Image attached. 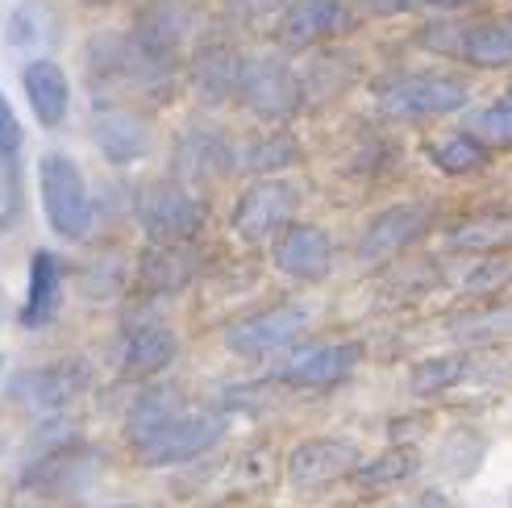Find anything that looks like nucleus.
Returning a JSON list of instances; mask_svg holds the SVG:
<instances>
[{
    "label": "nucleus",
    "mask_w": 512,
    "mask_h": 508,
    "mask_svg": "<svg viewBox=\"0 0 512 508\" xmlns=\"http://www.w3.org/2000/svg\"><path fill=\"white\" fill-rule=\"evenodd\" d=\"M125 438L146 467H179L209 454L225 438V413L188 409L179 384H155L138 392L125 417Z\"/></svg>",
    "instance_id": "f257e3e1"
},
{
    "label": "nucleus",
    "mask_w": 512,
    "mask_h": 508,
    "mask_svg": "<svg viewBox=\"0 0 512 508\" xmlns=\"http://www.w3.org/2000/svg\"><path fill=\"white\" fill-rule=\"evenodd\" d=\"M38 196L46 225L67 242H84L96 225V200L88 192V180L80 163L63 150H46L38 159Z\"/></svg>",
    "instance_id": "f03ea898"
},
{
    "label": "nucleus",
    "mask_w": 512,
    "mask_h": 508,
    "mask_svg": "<svg viewBox=\"0 0 512 508\" xmlns=\"http://www.w3.org/2000/svg\"><path fill=\"white\" fill-rule=\"evenodd\" d=\"M134 213H138V225L155 242H192L204 230V217H209L204 200L179 180L146 184L134 200Z\"/></svg>",
    "instance_id": "7ed1b4c3"
},
{
    "label": "nucleus",
    "mask_w": 512,
    "mask_h": 508,
    "mask_svg": "<svg viewBox=\"0 0 512 508\" xmlns=\"http://www.w3.org/2000/svg\"><path fill=\"white\" fill-rule=\"evenodd\" d=\"M300 205V192L288 180H275L263 175L242 188V196L234 200V213H229V230H234L246 246H263L267 238H279L292 225V213Z\"/></svg>",
    "instance_id": "20e7f679"
},
{
    "label": "nucleus",
    "mask_w": 512,
    "mask_h": 508,
    "mask_svg": "<svg viewBox=\"0 0 512 508\" xmlns=\"http://www.w3.org/2000/svg\"><path fill=\"white\" fill-rule=\"evenodd\" d=\"M238 100L263 121H288L304 105V84L279 55H246Z\"/></svg>",
    "instance_id": "39448f33"
},
{
    "label": "nucleus",
    "mask_w": 512,
    "mask_h": 508,
    "mask_svg": "<svg viewBox=\"0 0 512 508\" xmlns=\"http://www.w3.org/2000/svg\"><path fill=\"white\" fill-rule=\"evenodd\" d=\"M313 321V309L309 304H275L267 313H254V317H242L225 329V346L229 354L238 359H267V354H279L288 350L304 329Z\"/></svg>",
    "instance_id": "423d86ee"
},
{
    "label": "nucleus",
    "mask_w": 512,
    "mask_h": 508,
    "mask_svg": "<svg viewBox=\"0 0 512 508\" xmlns=\"http://www.w3.org/2000/svg\"><path fill=\"white\" fill-rule=\"evenodd\" d=\"M471 100V88L454 75H400L379 88V109L388 117H442L458 113Z\"/></svg>",
    "instance_id": "0eeeda50"
},
{
    "label": "nucleus",
    "mask_w": 512,
    "mask_h": 508,
    "mask_svg": "<svg viewBox=\"0 0 512 508\" xmlns=\"http://www.w3.org/2000/svg\"><path fill=\"white\" fill-rule=\"evenodd\" d=\"M88 367L84 363H55V367H38V371H25L13 379L9 396L21 404V409H30L38 417H50V413H63L67 404H75L88 388Z\"/></svg>",
    "instance_id": "6e6552de"
},
{
    "label": "nucleus",
    "mask_w": 512,
    "mask_h": 508,
    "mask_svg": "<svg viewBox=\"0 0 512 508\" xmlns=\"http://www.w3.org/2000/svg\"><path fill=\"white\" fill-rule=\"evenodd\" d=\"M433 225V205L429 200H404V205L383 209L367 230L358 238V259L379 263V259H392L404 246H413L417 238H425V230Z\"/></svg>",
    "instance_id": "1a4fd4ad"
},
{
    "label": "nucleus",
    "mask_w": 512,
    "mask_h": 508,
    "mask_svg": "<svg viewBox=\"0 0 512 508\" xmlns=\"http://www.w3.org/2000/svg\"><path fill=\"white\" fill-rule=\"evenodd\" d=\"M179 354V338L167 321H159L155 313L130 317L121 329V371L125 375H159L175 363Z\"/></svg>",
    "instance_id": "9d476101"
},
{
    "label": "nucleus",
    "mask_w": 512,
    "mask_h": 508,
    "mask_svg": "<svg viewBox=\"0 0 512 508\" xmlns=\"http://www.w3.org/2000/svg\"><path fill=\"white\" fill-rule=\"evenodd\" d=\"M350 471H358V446L346 438H309L288 454V479L304 492L338 484Z\"/></svg>",
    "instance_id": "9b49d317"
},
{
    "label": "nucleus",
    "mask_w": 512,
    "mask_h": 508,
    "mask_svg": "<svg viewBox=\"0 0 512 508\" xmlns=\"http://www.w3.org/2000/svg\"><path fill=\"white\" fill-rule=\"evenodd\" d=\"M92 142L96 150L105 155L113 167H130L138 159L150 155V146H155V134H150V125L142 113L134 109H117V105H105L92 113Z\"/></svg>",
    "instance_id": "f8f14e48"
},
{
    "label": "nucleus",
    "mask_w": 512,
    "mask_h": 508,
    "mask_svg": "<svg viewBox=\"0 0 512 508\" xmlns=\"http://www.w3.org/2000/svg\"><path fill=\"white\" fill-rule=\"evenodd\" d=\"M271 259H275V271H284L288 279H300V284H317V279L329 275L334 267V242L321 225H288L284 234L275 238L271 246Z\"/></svg>",
    "instance_id": "ddd939ff"
},
{
    "label": "nucleus",
    "mask_w": 512,
    "mask_h": 508,
    "mask_svg": "<svg viewBox=\"0 0 512 508\" xmlns=\"http://www.w3.org/2000/svg\"><path fill=\"white\" fill-rule=\"evenodd\" d=\"M358 363V346L350 342H321V346H304L296 354H288L279 363L275 379L279 384H292V388H329L346 379Z\"/></svg>",
    "instance_id": "4468645a"
},
{
    "label": "nucleus",
    "mask_w": 512,
    "mask_h": 508,
    "mask_svg": "<svg viewBox=\"0 0 512 508\" xmlns=\"http://www.w3.org/2000/svg\"><path fill=\"white\" fill-rule=\"evenodd\" d=\"M238 163L234 146L221 130L213 125H188L184 134L175 138V155H171V167L179 180H217V175H229Z\"/></svg>",
    "instance_id": "2eb2a0df"
},
{
    "label": "nucleus",
    "mask_w": 512,
    "mask_h": 508,
    "mask_svg": "<svg viewBox=\"0 0 512 508\" xmlns=\"http://www.w3.org/2000/svg\"><path fill=\"white\" fill-rule=\"evenodd\" d=\"M200 271V250L192 242H150L138 254V284L150 296L184 292Z\"/></svg>",
    "instance_id": "dca6fc26"
},
{
    "label": "nucleus",
    "mask_w": 512,
    "mask_h": 508,
    "mask_svg": "<svg viewBox=\"0 0 512 508\" xmlns=\"http://www.w3.org/2000/svg\"><path fill=\"white\" fill-rule=\"evenodd\" d=\"M21 92L42 130H59L71 109V80L55 59H30L21 67Z\"/></svg>",
    "instance_id": "f3484780"
},
{
    "label": "nucleus",
    "mask_w": 512,
    "mask_h": 508,
    "mask_svg": "<svg viewBox=\"0 0 512 508\" xmlns=\"http://www.w3.org/2000/svg\"><path fill=\"white\" fill-rule=\"evenodd\" d=\"M59 296H63V263L55 250L38 246L30 254V279H25V304H21V325L25 329H42L55 321L59 313Z\"/></svg>",
    "instance_id": "a211bd4d"
},
{
    "label": "nucleus",
    "mask_w": 512,
    "mask_h": 508,
    "mask_svg": "<svg viewBox=\"0 0 512 508\" xmlns=\"http://www.w3.org/2000/svg\"><path fill=\"white\" fill-rule=\"evenodd\" d=\"M346 25V0H292L279 21V38L292 50L317 46L321 38H334Z\"/></svg>",
    "instance_id": "6ab92c4d"
},
{
    "label": "nucleus",
    "mask_w": 512,
    "mask_h": 508,
    "mask_svg": "<svg viewBox=\"0 0 512 508\" xmlns=\"http://www.w3.org/2000/svg\"><path fill=\"white\" fill-rule=\"evenodd\" d=\"M192 84L200 92V100L209 105H221V100L238 96V84H242V55L225 46H209L196 55V71H192Z\"/></svg>",
    "instance_id": "aec40b11"
},
{
    "label": "nucleus",
    "mask_w": 512,
    "mask_h": 508,
    "mask_svg": "<svg viewBox=\"0 0 512 508\" xmlns=\"http://www.w3.org/2000/svg\"><path fill=\"white\" fill-rule=\"evenodd\" d=\"M458 59H467V63H475V67H500V63H512V17L463 25Z\"/></svg>",
    "instance_id": "412c9836"
},
{
    "label": "nucleus",
    "mask_w": 512,
    "mask_h": 508,
    "mask_svg": "<svg viewBox=\"0 0 512 508\" xmlns=\"http://www.w3.org/2000/svg\"><path fill=\"white\" fill-rule=\"evenodd\" d=\"M5 34H9L13 50H42V46L55 42L59 21L42 0H21V5L13 9V17H9V25H5Z\"/></svg>",
    "instance_id": "4be33fe9"
},
{
    "label": "nucleus",
    "mask_w": 512,
    "mask_h": 508,
    "mask_svg": "<svg viewBox=\"0 0 512 508\" xmlns=\"http://www.w3.org/2000/svg\"><path fill=\"white\" fill-rule=\"evenodd\" d=\"M417 467H421V454H417L413 446H392V450H383L379 459H371V463L358 467L354 479H358V488L379 492V488H396V484H404V479L413 475Z\"/></svg>",
    "instance_id": "5701e85b"
},
{
    "label": "nucleus",
    "mask_w": 512,
    "mask_h": 508,
    "mask_svg": "<svg viewBox=\"0 0 512 508\" xmlns=\"http://www.w3.org/2000/svg\"><path fill=\"white\" fill-rule=\"evenodd\" d=\"M429 163L442 175H471L479 167H488V146L471 134H454L438 146H429Z\"/></svg>",
    "instance_id": "b1692460"
},
{
    "label": "nucleus",
    "mask_w": 512,
    "mask_h": 508,
    "mask_svg": "<svg viewBox=\"0 0 512 508\" xmlns=\"http://www.w3.org/2000/svg\"><path fill=\"white\" fill-rule=\"evenodd\" d=\"M463 375H467V359H463V354H433V359H425V363L413 367V392L417 396L446 392Z\"/></svg>",
    "instance_id": "393cba45"
},
{
    "label": "nucleus",
    "mask_w": 512,
    "mask_h": 508,
    "mask_svg": "<svg viewBox=\"0 0 512 508\" xmlns=\"http://www.w3.org/2000/svg\"><path fill=\"white\" fill-rule=\"evenodd\" d=\"M467 130L471 138H483V146H512V96L496 100L488 109H475L467 117Z\"/></svg>",
    "instance_id": "a878e982"
},
{
    "label": "nucleus",
    "mask_w": 512,
    "mask_h": 508,
    "mask_svg": "<svg viewBox=\"0 0 512 508\" xmlns=\"http://www.w3.org/2000/svg\"><path fill=\"white\" fill-rule=\"evenodd\" d=\"M479 459H483V438L479 434H450V442L442 446V467H446V475H458V479H467V475H475V467H479Z\"/></svg>",
    "instance_id": "bb28decb"
},
{
    "label": "nucleus",
    "mask_w": 512,
    "mask_h": 508,
    "mask_svg": "<svg viewBox=\"0 0 512 508\" xmlns=\"http://www.w3.org/2000/svg\"><path fill=\"white\" fill-rule=\"evenodd\" d=\"M512 238V217H471L450 234L454 246H496Z\"/></svg>",
    "instance_id": "cd10ccee"
},
{
    "label": "nucleus",
    "mask_w": 512,
    "mask_h": 508,
    "mask_svg": "<svg viewBox=\"0 0 512 508\" xmlns=\"http://www.w3.org/2000/svg\"><path fill=\"white\" fill-rule=\"evenodd\" d=\"M21 146H25V130H21L13 105H9V96L0 92V167H5L9 180H17V155H21Z\"/></svg>",
    "instance_id": "c85d7f7f"
},
{
    "label": "nucleus",
    "mask_w": 512,
    "mask_h": 508,
    "mask_svg": "<svg viewBox=\"0 0 512 508\" xmlns=\"http://www.w3.org/2000/svg\"><path fill=\"white\" fill-rule=\"evenodd\" d=\"M296 159V146L288 134H275V138H259L246 150V167L250 171H284Z\"/></svg>",
    "instance_id": "c756f323"
},
{
    "label": "nucleus",
    "mask_w": 512,
    "mask_h": 508,
    "mask_svg": "<svg viewBox=\"0 0 512 508\" xmlns=\"http://www.w3.org/2000/svg\"><path fill=\"white\" fill-rule=\"evenodd\" d=\"M508 275H512V267H508V263L488 259V263H479V267L467 275V288H471V292H492L496 284H504Z\"/></svg>",
    "instance_id": "7c9ffc66"
},
{
    "label": "nucleus",
    "mask_w": 512,
    "mask_h": 508,
    "mask_svg": "<svg viewBox=\"0 0 512 508\" xmlns=\"http://www.w3.org/2000/svg\"><path fill=\"white\" fill-rule=\"evenodd\" d=\"M225 5H229V13H234V17L254 21V17H267V13H275V9L292 5V0H225Z\"/></svg>",
    "instance_id": "2f4dec72"
},
{
    "label": "nucleus",
    "mask_w": 512,
    "mask_h": 508,
    "mask_svg": "<svg viewBox=\"0 0 512 508\" xmlns=\"http://www.w3.org/2000/svg\"><path fill=\"white\" fill-rule=\"evenodd\" d=\"M17 200H21L17 180H9L5 167H0V225H9V221L17 217Z\"/></svg>",
    "instance_id": "473e14b6"
},
{
    "label": "nucleus",
    "mask_w": 512,
    "mask_h": 508,
    "mask_svg": "<svg viewBox=\"0 0 512 508\" xmlns=\"http://www.w3.org/2000/svg\"><path fill=\"white\" fill-rule=\"evenodd\" d=\"M417 508H454V504H450V500H446V496H442V492H425V496H421V504H417Z\"/></svg>",
    "instance_id": "72a5a7b5"
},
{
    "label": "nucleus",
    "mask_w": 512,
    "mask_h": 508,
    "mask_svg": "<svg viewBox=\"0 0 512 508\" xmlns=\"http://www.w3.org/2000/svg\"><path fill=\"white\" fill-rule=\"evenodd\" d=\"M442 5H467V0H442Z\"/></svg>",
    "instance_id": "f704fd0d"
},
{
    "label": "nucleus",
    "mask_w": 512,
    "mask_h": 508,
    "mask_svg": "<svg viewBox=\"0 0 512 508\" xmlns=\"http://www.w3.org/2000/svg\"><path fill=\"white\" fill-rule=\"evenodd\" d=\"M105 508H134V504H105Z\"/></svg>",
    "instance_id": "c9c22d12"
},
{
    "label": "nucleus",
    "mask_w": 512,
    "mask_h": 508,
    "mask_svg": "<svg viewBox=\"0 0 512 508\" xmlns=\"http://www.w3.org/2000/svg\"><path fill=\"white\" fill-rule=\"evenodd\" d=\"M88 5H109V0H88Z\"/></svg>",
    "instance_id": "e433bc0d"
},
{
    "label": "nucleus",
    "mask_w": 512,
    "mask_h": 508,
    "mask_svg": "<svg viewBox=\"0 0 512 508\" xmlns=\"http://www.w3.org/2000/svg\"><path fill=\"white\" fill-rule=\"evenodd\" d=\"M0 371H5V354H0Z\"/></svg>",
    "instance_id": "4c0bfd02"
}]
</instances>
